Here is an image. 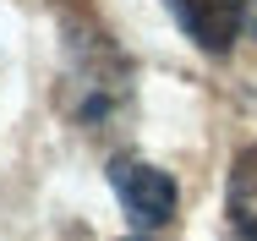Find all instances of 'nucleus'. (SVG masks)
<instances>
[{
	"mask_svg": "<svg viewBox=\"0 0 257 241\" xmlns=\"http://www.w3.org/2000/svg\"><path fill=\"white\" fill-rule=\"evenodd\" d=\"M164 6L181 22V33L208 55H224L246 28V0H164Z\"/></svg>",
	"mask_w": 257,
	"mask_h": 241,
	"instance_id": "2",
	"label": "nucleus"
},
{
	"mask_svg": "<svg viewBox=\"0 0 257 241\" xmlns=\"http://www.w3.org/2000/svg\"><path fill=\"white\" fill-rule=\"evenodd\" d=\"M224 214L235 241H257V148H241L230 165V187H224Z\"/></svg>",
	"mask_w": 257,
	"mask_h": 241,
	"instance_id": "3",
	"label": "nucleus"
},
{
	"mask_svg": "<svg viewBox=\"0 0 257 241\" xmlns=\"http://www.w3.org/2000/svg\"><path fill=\"white\" fill-rule=\"evenodd\" d=\"M109 187H115L126 219H132L137 230L164 225V219L175 214V197H181L175 181H170V170H159V165L137 159V153H115V159H109Z\"/></svg>",
	"mask_w": 257,
	"mask_h": 241,
	"instance_id": "1",
	"label": "nucleus"
}]
</instances>
